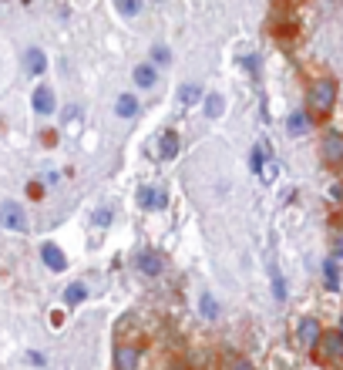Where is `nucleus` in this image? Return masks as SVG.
<instances>
[{"label": "nucleus", "instance_id": "f257e3e1", "mask_svg": "<svg viewBox=\"0 0 343 370\" xmlns=\"http://www.w3.org/2000/svg\"><path fill=\"white\" fill-rule=\"evenodd\" d=\"M333 105H337V84H333V77H320L310 88V115L327 118Z\"/></svg>", "mask_w": 343, "mask_h": 370}, {"label": "nucleus", "instance_id": "f03ea898", "mask_svg": "<svg viewBox=\"0 0 343 370\" xmlns=\"http://www.w3.org/2000/svg\"><path fill=\"white\" fill-rule=\"evenodd\" d=\"M0 226L11 232H27L31 229V222H27V212L17 205V202H4L0 205Z\"/></svg>", "mask_w": 343, "mask_h": 370}, {"label": "nucleus", "instance_id": "7ed1b4c3", "mask_svg": "<svg viewBox=\"0 0 343 370\" xmlns=\"http://www.w3.org/2000/svg\"><path fill=\"white\" fill-rule=\"evenodd\" d=\"M316 347H320L323 360H327V364H333V360H340V357H343V333H340V330H327V333L320 330Z\"/></svg>", "mask_w": 343, "mask_h": 370}, {"label": "nucleus", "instance_id": "20e7f679", "mask_svg": "<svg viewBox=\"0 0 343 370\" xmlns=\"http://www.w3.org/2000/svg\"><path fill=\"white\" fill-rule=\"evenodd\" d=\"M31 105H34V111H37V115H54V111H58V101H54V91H51L47 84H37V88H34V94H31Z\"/></svg>", "mask_w": 343, "mask_h": 370}, {"label": "nucleus", "instance_id": "39448f33", "mask_svg": "<svg viewBox=\"0 0 343 370\" xmlns=\"http://www.w3.org/2000/svg\"><path fill=\"white\" fill-rule=\"evenodd\" d=\"M24 71L31 77L47 75V54L41 47H27V51H24Z\"/></svg>", "mask_w": 343, "mask_h": 370}, {"label": "nucleus", "instance_id": "423d86ee", "mask_svg": "<svg viewBox=\"0 0 343 370\" xmlns=\"http://www.w3.org/2000/svg\"><path fill=\"white\" fill-rule=\"evenodd\" d=\"M41 260L47 262L51 273H64V269H67V256L61 253L58 243H44V246H41Z\"/></svg>", "mask_w": 343, "mask_h": 370}, {"label": "nucleus", "instance_id": "0eeeda50", "mask_svg": "<svg viewBox=\"0 0 343 370\" xmlns=\"http://www.w3.org/2000/svg\"><path fill=\"white\" fill-rule=\"evenodd\" d=\"M165 205H169V196L162 189H141L138 192V209H145V212H158Z\"/></svg>", "mask_w": 343, "mask_h": 370}, {"label": "nucleus", "instance_id": "6e6552de", "mask_svg": "<svg viewBox=\"0 0 343 370\" xmlns=\"http://www.w3.org/2000/svg\"><path fill=\"white\" fill-rule=\"evenodd\" d=\"M323 158H327L330 165H340V162H343V139H340V132H327V139H323Z\"/></svg>", "mask_w": 343, "mask_h": 370}, {"label": "nucleus", "instance_id": "1a4fd4ad", "mask_svg": "<svg viewBox=\"0 0 343 370\" xmlns=\"http://www.w3.org/2000/svg\"><path fill=\"white\" fill-rule=\"evenodd\" d=\"M297 333H299V343H303V347H316V337H320V324H316V317H303Z\"/></svg>", "mask_w": 343, "mask_h": 370}, {"label": "nucleus", "instance_id": "9d476101", "mask_svg": "<svg viewBox=\"0 0 343 370\" xmlns=\"http://www.w3.org/2000/svg\"><path fill=\"white\" fill-rule=\"evenodd\" d=\"M115 367H118V370H131V367H138V350H135V347H125V343H122V347L115 350Z\"/></svg>", "mask_w": 343, "mask_h": 370}, {"label": "nucleus", "instance_id": "9b49d317", "mask_svg": "<svg viewBox=\"0 0 343 370\" xmlns=\"http://www.w3.org/2000/svg\"><path fill=\"white\" fill-rule=\"evenodd\" d=\"M115 115H118V118H135V115H138V98H135V94H118Z\"/></svg>", "mask_w": 343, "mask_h": 370}, {"label": "nucleus", "instance_id": "f8f14e48", "mask_svg": "<svg viewBox=\"0 0 343 370\" xmlns=\"http://www.w3.org/2000/svg\"><path fill=\"white\" fill-rule=\"evenodd\" d=\"M131 77H135V84H138V88H155L158 71H155V64H138Z\"/></svg>", "mask_w": 343, "mask_h": 370}, {"label": "nucleus", "instance_id": "ddd939ff", "mask_svg": "<svg viewBox=\"0 0 343 370\" xmlns=\"http://www.w3.org/2000/svg\"><path fill=\"white\" fill-rule=\"evenodd\" d=\"M138 269L145 273V276H158V273H162V256H158V253H141Z\"/></svg>", "mask_w": 343, "mask_h": 370}, {"label": "nucleus", "instance_id": "4468645a", "mask_svg": "<svg viewBox=\"0 0 343 370\" xmlns=\"http://www.w3.org/2000/svg\"><path fill=\"white\" fill-rule=\"evenodd\" d=\"M88 300V286L84 283H71L67 290H64V307H81Z\"/></svg>", "mask_w": 343, "mask_h": 370}, {"label": "nucleus", "instance_id": "2eb2a0df", "mask_svg": "<svg viewBox=\"0 0 343 370\" xmlns=\"http://www.w3.org/2000/svg\"><path fill=\"white\" fill-rule=\"evenodd\" d=\"M158 155H162L165 162H172V158L179 155V135H175V132H165V135H162V141H158Z\"/></svg>", "mask_w": 343, "mask_h": 370}, {"label": "nucleus", "instance_id": "dca6fc26", "mask_svg": "<svg viewBox=\"0 0 343 370\" xmlns=\"http://www.w3.org/2000/svg\"><path fill=\"white\" fill-rule=\"evenodd\" d=\"M323 279H327V290H340V262H337V256H330L323 262Z\"/></svg>", "mask_w": 343, "mask_h": 370}, {"label": "nucleus", "instance_id": "f3484780", "mask_svg": "<svg viewBox=\"0 0 343 370\" xmlns=\"http://www.w3.org/2000/svg\"><path fill=\"white\" fill-rule=\"evenodd\" d=\"M286 128H290V135H303V132L310 128V115H306V111H293V115L286 118Z\"/></svg>", "mask_w": 343, "mask_h": 370}, {"label": "nucleus", "instance_id": "a211bd4d", "mask_svg": "<svg viewBox=\"0 0 343 370\" xmlns=\"http://www.w3.org/2000/svg\"><path fill=\"white\" fill-rule=\"evenodd\" d=\"M179 101H182V105H195V101H202V88H199L195 81L182 84V88H179Z\"/></svg>", "mask_w": 343, "mask_h": 370}, {"label": "nucleus", "instance_id": "6ab92c4d", "mask_svg": "<svg viewBox=\"0 0 343 370\" xmlns=\"http://www.w3.org/2000/svg\"><path fill=\"white\" fill-rule=\"evenodd\" d=\"M199 313H202L205 320H216L219 317V300L212 293H202L199 296Z\"/></svg>", "mask_w": 343, "mask_h": 370}, {"label": "nucleus", "instance_id": "aec40b11", "mask_svg": "<svg viewBox=\"0 0 343 370\" xmlns=\"http://www.w3.org/2000/svg\"><path fill=\"white\" fill-rule=\"evenodd\" d=\"M269 152H273V148H269L266 141H263V145H256V148H252V158H250V169H252V172H259V169H263L266 162L273 158Z\"/></svg>", "mask_w": 343, "mask_h": 370}, {"label": "nucleus", "instance_id": "412c9836", "mask_svg": "<svg viewBox=\"0 0 343 370\" xmlns=\"http://www.w3.org/2000/svg\"><path fill=\"white\" fill-rule=\"evenodd\" d=\"M269 279H273V296H276V300H286V283H283V273L276 262H269Z\"/></svg>", "mask_w": 343, "mask_h": 370}, {"label": "nucleus", "instance_id": "4be33fe9", "mask_svg": "<svg viewBox=\"0 0 343 370\" xmlns=\"http://www.w3.org/2000/svg\"><path fill=\"white\" fill-rule=\"evenodd\" d=\"M222 111H226V98L222 94H209L205 98V115L209 118H222Z\"/></svg>", "mask_w": 343, "mask_h": 370}, {"label": "nucleus", "instance_id": "5701e85b", "mask_svg": "<svg viewBox=\"0 0 343 370\" xmlns=\"http://www.w3.org/2000/svg\"><path fill=\"white\" fill-rule=\"evenodd\" d=\"M118 14L122 17H138L141 14V0H115Z\"/></svg>", "mask_w": 343, "mask_h": 370}, {"label": "nucleus", "instance_id": "b1692460", "mask_svg": "<svg viewBox=\"0 0 343 370\" xmlns=\"http://www.w3.org/2000/svg\"><path fill=\"white\" fill-rule=\"evenodd\" d=\"M172 61V54H169V47H152V64H169Z\"/></svg>", "mask_w": 343, "mask_h": 370}, {"label": "nucleus", "instance_id": "393cba45", "mask_svg": "<svg viewBox=\"0 0 343 370\" xmlns=\"http://www.w3.org/2000/svg\"><path fill=\"white\" fill-rule=\"evenodd\" d=\"M111 222V212H94V226H108Z\"/></svg>", "mask_w": 343, "mask_h": 370}]
</instances>
